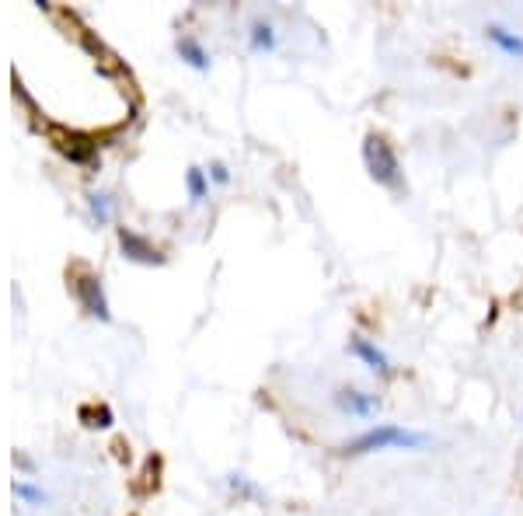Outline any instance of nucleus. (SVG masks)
Returning <instances> with one entry per match:
<instances>
[{"label": "nucleus", "instance_id": "10", "mask_svg": "<svg viewBox=\"0 0 523 516\" xmlns=\"http://www.w3.org/2000/svg\"><path fill=\"white\" fill-rule=\"evenodd\" d=\"M185 189H189V203L192 206H203L206 199H210V175L192 164V168L185 171Z\"/></svg>", "mask_w": 523, "mask_h": 516}, {"label": "nucleus", "instance_id": "1", "mask_svg": "<svg viewBox=\"0 0 523 516\" xmlns=\"http://www.w3.org/2000/svg\"><path fill=\"white\" fill-rule=\"evenodd\" d=\"M426 447V433H415V429H405V426H370L367 433L353 436L349 443H342L339 454L342 457H367V454H377V450H422Z\"/></svg>", "mask_w": 523, "mask_h": 516}, {"label": "nucleus", "instance_id": "9", "mask_svg": "<svg viewBox=\"0 0 523 516\" xmlns=\"http://www.w3.org/2000/svg\"><path fill=\"white\" fill-rule=\"evenodd\" d=\"M279 46V35L276 28L269 25V21H252V28H248V49L252 53H272V49Z\"/></svg>", "mask_w": 523, "mask_h": 516}, {"label": "nucleus", "instance_id": "4", "mask_svg": "<svg viewBox=\"0 0 523 516\" xmlns=\"http://www.w3.org/2000/svg\"><path fill=\"white\" fill-rule=\"evenodd\" d=\"M332 401L342 415H353V419H374V415L381 412V398L363 391V387H339V391L332 394Z\"/></svg>", "mask_w": 523, "mask_h": 516}, {"label": "nucleus", "instance_id": "14", "mask_svg": "<svg viewBox=\"0 0 523 516\" xmlns=\"http://www.w3.org/2000/svg\"><path fill=\"white\" fill-rule=\"evenodd\" d=\"M227 485H231V492H238V496H248V499H259V485H252L245 475H227Z\"/></svg>", "mask_w": 523, "mask_h": 516}, {"label": "nucleus", "instance_id": "8", "mask_svg": "<svg viewBox=\"0 0 523 516\" xmlns=\"http://www.w3.org/2000/svg\"><path fill=\"white\" fill-rule=\"evenodd\" d=\"M175 53L182 56L192 70H210V63H213V56L206 53V46L199 39H192V35H182V39L175 42Z\"/></svg>", "mask_w": 523, "mask_h": 516}, {"label": "nucleus", "instance_id": "13", "mask_svg": "<svg viewBox=\"0 0 523 516\" xmlns=\"http://www.w3.org/2000/svg\"><path fill=\"white\" fill-rule=\"evenodd\" d=\"M14 496L25 499L28 506H46L49 503V492L39 489V485H32V482H14Z\"/></svg>", "mask_w": 523, "mask_h": 516}, {"label": "nucleus", "instance_id": "15", "mask_svg": "<svg viewBox=\"0 0 523 516\" xmlns=\"http://www.w3.org/2000/svg\"><path fill=\"white\" fill-rule=\"evenodd\" d=\"M206 175H210V182H217V185H231V168H227L224 161H213Z\"/></svg>", "mask_w": 523, "mask_h": 516}, {"label": "nucleus", "instance_id": "3", "mask_svg": "<svg viewBox=\"0 0 523 516\" xmlns=\"http://www.w3.org/2000/svg\"><path fill=\"white\" fill-rule=\"evenodd\" d=\"M70 286H74L77 304H81L84 311L91 314V318H98V321H105V325H109V321H112V307H109V297H105L102 279H98L95 272H88V269H74Z\"/></svg>", "mask_w": 523, "mask_h": 516}, {"label": "nucleus", "instance_id": "12", "mask_svg": "<svg viewBox=\"0 0 523 516\" xmlns=\"http://www.w3.org/2000/svg\"><path fill=\"white\" fill-rule=\"evenodd\" d=\"M81 419H84V426H91V429H109L112 422H116L109 405H81Z\"/></svg>", "mask_w": 523, "mask_h": 516}, {"label": "nucleus", "instance_id": "6", "mask_svg": "<svg viewBox=\"0 0 523 516\" xmlns=\"http://www.w3.org/2000/svg\"><path fill=\"white\" fill-rule=\"evenodd\" d=\"M346 349H349V353H353L356 360H360L363 367H367L374 377H391V374H394V367H391L388 353H384V349H377L370 339H363V335H349Z\"/></svg>", "mask_w": 523, "mask_h": 516}, {"label": "nucleus", "instance_id": "7", "mask_svg": "<svg viewBox=\"0 0 523 516\" xmlns=\"http://www.w3.org/2000/svg\"><path fill=\"white\" fill-rule=\"evenodd\" d=\"M485 39H489L503 56L523 60V35L520 32H510L506 25H485Z\"/></svg>", "mask_w": 523, "mask_h": 516}, {"label": "nucleus", "instance_id": "2", "mask_svg": "<svg viewBox=\"0 0 523 516\" xmlns=\"http://www.w3.org/2000/svg\"><path fill=\"white\" fill-rule=\"evenodd\" d=\"M363 168L374 178L381 189L394 192V196H405V171H401V161L394 154V147L384 140L381 133H367L363 136Z\"/></svg>", "mask_w": 523, "mask_h": 516}, {"label": "nucleus", "instance_id": "11", "mask_svg": "<svg viewBox=\"0 0 523 516\" xmlns=\"http://www.w3.org/2000/svg\"><path fill=\"white\" fill-rule=\"evenodd\" d=\"M88 213H91V220H95L98 227L112 224V213H116V206H112L109 192H102V189L88 192Z\"/></svg>", "mask_w": 523, "mask_h": 516}, {"label": "nucleus", "instance_id": "5", "mask_svg": "<svg viewBox=\"0 0 523 516\" xmlns=\"http://www.w3.org/2000/svg\"><path fill=\"white\" fill-rule=\"evenodd\" d=\"M119 248L130 262H140V265H164V252L154 245L150 238L143 234L130 231V227H119Z\"/></svg>", "mask_w": 523, "mask_h": 516}]
</instances>
